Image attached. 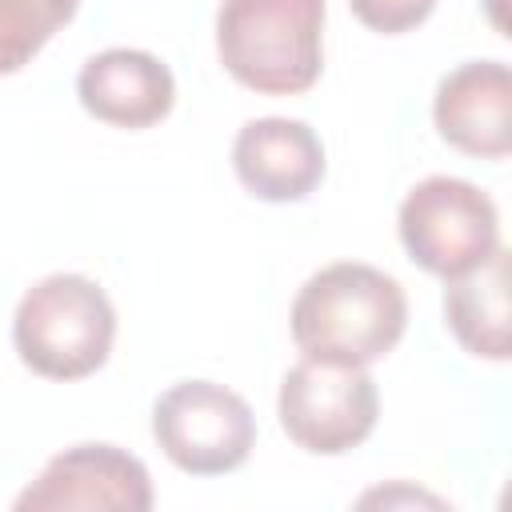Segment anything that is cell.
<instances>
[{
	"instance_id": "6da1fadb",
	"label": "cell",
	"mask_w": 512,
	"mask_h": 512,
	"mask_svg": "<svg viewBox=\"0 0 512 512\" xmlns=\"http://www.w3.org/2000/svg\"><path fill=\"white\" fill-rule=\"evenodd\" d=\"M288 328L304 356L368 368L400 344L408 296L396 276L360 260H336L300 284Z\"/></svg>"
},
{
	"instance_id": "7a4b0ae2",
	"label": "cell",
	"mask_w": 512,
	"mask_h": 512,
	"mask_svg": "<svg viewBox=\"0 0 512 512\" xmlns=\"http://www.w3.org/2000/svg\"><path fill=\"white\" fill-rule=\"evenodd\" d=\"M224 72L260 96H296L324 68V0H220Z\"/></svg>"
},
{
	"instance_id": "3957f363",
	"label": "cell",
	"mask_w": 512,
	"mask_h": 512,
	"mask_svg": "<svg viewBox=\"0 0 512 512\" xmlns=\"http://www.w3.org/2000/svg\"><path fill=\"white\" fill-rule=\"evenodd\" d=\"M116 340L108 292L80 272L36 280L12 316V344L24 368L44 380H84L104 368Z\"/></svg>"
},
{
	"instance_id": "277c9868",
	"label": "cell",
	"mask_w": 512,
	"mask_h": 512,
	"mask_svg": "<svg viewBox=\"0 0 512 512\" xmlns=\"http://www.w3.org/2000/svg\"><path fill=\"white\" fill-rule=\"evenodd\" d=\"M396 232L412 264L452 280L480 268L500 248V212L476 184L460 176H428L400 200Z\"/></svg>"
},
{
	"instance_id": "5b68a950",
	"label": "cell",
	"mask_w": 512,
	"mask_h": 512,
	"mask_svg": "<svg viewBox=\"0 0 512 512\" xmlns=\"http://www.w3.org/2000/svg\"><path fill=\"white\" fill-rule=\"evenodd\" d=\"M276 416L296 448L312 456H340L372 436L380 416V392L360 364L304 356L280 380Z\"/></svg>"
},
{
	"instance_id": "8992f818",
	"label": "cell",
	"mask_w": 512,
	"mask_h": 512,
	"mask_svg": "<svg viewBox=\"0 0 512 512\" xmlns=\"http://www.w3.org/2000/svg\"><path fill=\"white\" fill-rule=\"evenodd\" d=\"M152 440L192 476L236 472L256 444L248 400L216 380H180L152 404Z\"/></svg>"
},
{
	"instance_id": "52a82bcc",
	"label": "cell",
	"mask_w": 512,
	"mask_h": 512,
	"mask_svg": "<svg viewBox=\"0 0 512 512\" xmlns=\"http://www.w3.org/2000/svg\"><path fill=\"white\" fill-rule=\"evenodd\" d=\"M20 512H148L152 476L140 456L116 444H76L56 452L40 476L16 496Z\"/></svg>"
},
{
	"instance_id": "ba28073f",
	"label": "cell",
	"mask_w": 512,
	"mask_h": 512,
	"mask_svg": "<svg viewBox=\"0 0 512 512\" xmlns=\"http://www.w3.org/2000/svg\"><path fill=\"white\" fill-rule=\"evenodd\" d=\"M432 120L444 144L504 160L512 152V72L504 60H468L440 76L432 96Z\"/></svg>"
},
{
	"instance_id": "9c48e42d",
	"label": "cell",
	"mask_w": 512,
	"mask_h": 512,
	"mask_svg": "<svg viewBox=\"0 0 512 512\" xmlns=\"http://www.w3.org/2000/svg\"><path fill=\"white\" fill-rule=\"evenodd\" d=\"M76 96L88 116L112 128H152L176 104L172 68L144 48H104L84 60Z\"/></svg>"
},
{
	"instance_id": "30bf717a",
	"label": "cell",
	"mask_w": 512,
	"mask_h": 512,
	"mask_svg": "<svg viewBox=\"0 0 512 512\" xmlns=\"http://www.w3.org/2000/svg\"><path fill=\"white\" fill-rule=\"evenodd\" d=\"M232 168L240 184L260 200H304L324 180V144L304 120L260 116L236 132Z\"/></svg>"
},
{
	"instance_id": "8fae6325",
	"label": "cell",
	"mask_w": 512,
	"mask_h": 512,
	"mask_svg": "<svg viewBox=\"0 0 512 512\" xmlns=\"http://www.w3.org/2000/svg\"><path fill=\"white\" fill-rule=\"evenodd\" d=\"M444 320L464 352L480 360H508V252L504 244L472 272L452 276L444 288Z\"/></svg>"
},
{
	"instance_id": "7c38bea8",
	"label": "cell",
	"mask_w": 512,
	"mask_h": 512,
	"mask_svg": "<svg viewBox=\"0 0 512 512\" xmlns=\"http://www.w3.org/2000/svg\"><path fill=\"white\" fill-rule=\"evenodd\" d=\"M76 8L80 0H0V76L20 72Z\"/></svg>"
},
{
	"instance_id": "4fadbf2b",
	"label": "cell",
	"mask_w": 512,
	"mask_h": 512,
	"mask_svg": "<svg viewBox=\"0 0 512 512\" xmlns=\"http://www.w3.org/2000/svg\"><path fill=\"white\" fill-rule=\"evenodd\" d=\"M356 20L372 32H384V36H400V32H412L416 24H424L436 8V0H348Z\"/></svg>"
},
{
	"instance_id": "5bb4252c",
	"label": "cell",
	"mask_w": 512,
	"mask_h": 512,
	"mask_svg": "<svg viewBox=\"0 0 512 512\" xmlns=\"http://www.w3.org/2000/svg\"><path fill=\"white\" fill-rule=\"evenodd\" d=\"M488 4V16H492V24L504 32V0H484Z\"/></svg>"
}]
</instances>
